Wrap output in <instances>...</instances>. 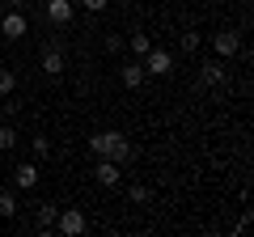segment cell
Wrapping results in <instances>:
<instances>
[{"mask_svg":"<svg viewBox=\"0 0 254 237\" xmlns=\"http://www.w3.org/2000/svg\"><path fill=\"white\" fill-rule=\"evenodd\" d=\"M106 4H110V0H81V9H89V13H102Z\"/></svg>","mask_w":254,"mask_h":237,"instance_id":"cell-21","label":"cell"},{"mask_svg":"<svg viewBox=\"0 0 254 237\" xmlns=\"http://www.w3.org/2000/svg\"><path fill=\"white\" fill-rule=\"evenodd\" d=\"M9 9H26V0H9Z\"/></svg>","mask_w":254,"mask_h":237,"instance_id":"cell-22","label":"cell"},{"mask_svg":"<svg viewBox=\"0 0 254 237\" xmlns=\"http://www.w3.org/2000/svg\"><path fill=\"white\" fill-rule=\"evenodd\" d=\"M43 72H47V76H60V72H64V51H60L55 43L43 51Z\"/></svg>","mask_w":254,"mask_h":237,"instance_id":"cell-11","label":"cell"},{"mask_svg":"<svg viewBox=\"0 0 254 237\" xmlns=\"http://www.w3.org/2000/svg\"><path fill=\"white\" fill-rule=\"evenodd\" d=\"M212 51H216V59L237 55V51H242V34H237V30H220V34H212Z\"/></svg>","mask_w":254,"mask_h":237,"instance_id":"cell-4","label":"cell"},{"mask_svg":"<svg viewBox=\"0 0 254 237\" xmlns=\"http://www.w3.org/2000/svg\"><path fill=\"white\" fill-rule=\"evenodd\" d=\"M119 136H123V131H93L89 136V153L93 157H110V148L119 144Z\"/></svg>","mask_w":254,"mask_h":237,"instance_id":"cell-7","label":"cell"},{"mask_svg":"<svg viewBox=\"0 0 254 237\" xmlns=\"http://www.w3.org/2000/svg\"><path fill=\"white\" fill-rule=\"evenodd\" d=\"M127 199H131V203H144L148 191H144V186H127Z\"/></svg>","mask_w":254,"mask_h":237,"instance_id":"cell-20","label":"cell"},{"mask_svg":"<svg viewBox=\"0 0 254 237\" xmlns=\"http://www.w3.org/2000/svg\"><path fill=\"white\" fill-rule=\"evenodd\" d=\"M9 216H17V195L0 191V220H9Z\"/></svg>","mask_w":254,"mask_h":237,"instance_id":"cell-14","label":"cell"},{"mask_svg":"<svg viewBox=\"0 0 254 237\" xmlns=\"http://www.w3.org/2000/svg\"><path fill=\"white\" fill-rule=\"evenodd\" d=\"M140 64H144L148 76H170L174 72V55L165 51V47H148V51L140 55Z\"/></svg>","mask_w":254,"mask_h":237,"instance_id":"cell-1","label":"cell"},{"mask_svg":"<svg viewBox=\"0 0 254 237\" xmlns=\"http://www.w3.org/2000/svg\"><path fill=\"white\" fill-rule=\"evenodd\" d=\"M199 72H203V85H216V89H220V85H229V72H225V64H220V59H208Z\"/></svg>","mask_w":254,"mask_h":237,"instance_id":"cell-10","label":"cell"},{"mask_svg":"<svg viewBox=\"0 0 254 237\" xmlns=\"http://www.w3.org/2000/svg\"><path fill=\"white\" fill-rule=\"evenodd\" d=\"M199 47H203V34H195V30L182 34V51H199Z\"/></svg>","mask_w":254,"mask_h":237,"instance_id":"cell-19","label":"cell"},{"mask_svg":"<svg viewBox=\"0 0 254 237\" xmlns=\"http://www.w3.org/2000/svg\"><path fill=\"white\" fill-rule=\"evenodd\" d=\"M85 229H89V220H85L81 208H60V216H55V233H64V237H81Z\"/></svg>","mask_w":254,"mask_h":237,"instance_id":"cell-2","label":"cell"},{"mask_svg":"<svg viewBox=\"0 0 254 237\" xmlns=\"http://www.w3.org/2000/svg\"><path fill=\"white\" fill-rule=\"evenodd\" d=\"M93 178H98V186H119L123 165H115L110 157H93Z\"/></svg>","mask_w":254,"mask_h":237,"instance_id":"cell-3","label":"cell"},{"mask_svg":"<svg viewBox=\"0 0 254 237\" xmlns=\"http://www.w3.org/2000/svg\"><path fill=\"white\" fill-rule=\"evenodd\" d=\"M127 47H131V51H136V55H144V51H148V47H153V38H148V34H144V30H136V34L127 38Z\"/></svg>","mask_w":254,"mask_h":237,"instance_id":"cell-15","label":"cell"},{"mask_svg":"<svg viewBox=\"0 0 254 237\" xmlns=\"http://www.w3.org/2000/svg\"><path fill=\"white\" fill-rule=\"evenodd\" d=\"M0 186H4V174H0Z\"/></svg>","mask_w":254,"mask_h":237,"instance_id":"cell-23","label":"cell"},{"mask_svg":"<svg viewBox=\"0 0 254 237\" xmlns=\"http://www.w3.org/2000/svg\"><path fill=\"white\" fill-rule=\"evenodd\" d=\"M43 13H47L51 26H68L72 13H76V4H72V0H43Z\"/></svg>","mask_w":254,"mask_h":237,"instance_id":"cell-5","label":"cell"},{"mask_svg":"<svg viewBox=\"0 0 254 237\" xmlns=\"http://www.w3.org/2000/svg\"><path fill=\"white\" fill-rule=\"evenodd\" d=\"M9 148H17V131L4 123V127H0V153H9Z\"/></svg>","mask_w":254,"mask_h":237,"instance_id":"cell-17","label":"cell"},{"mask_svg":"<svg viewBox=\"0 0 254 237\" xmlns=\"http://www.w3.org/2000/svg\"><path fill=\"white\" fill-rule=\"evenodd\" d=\"M13 186H17V191H34V186H38V165L21 161L17 170H13Z\"/></svg>","mask_w":254,"mask_h":237,"instance_id":"cell-8","label":"cell"},{"mask_svg":"<svg viewBox=\"0 0 254 237\" xmlns=\"http://www.w3.org/2000/svg\"><path fill=\"white\" fill-rule=\"evenodd\" d=\"M13 89H17V72H9V68H0V98H9Z\"/></svg>","mask_w":254,"mask_h":237,"instance_id":"cell-16","label":"cell"},{"mask_svg":"<svg viewBox=\"0 0 254 237\" xmlns=\"http://www.w3.org/2000/svg\"><path fill=\"white\" fill-rule=\"evenodd\" d=\"M30 148H34V157H51V140H47V136H34Z\"/></svg>","mask_w":254,"mask_h":237,"instance_id":"cell-18","label":"cell"},{"mask_svg":"<svg viewBox=\"0 0 254 237\" xmlns=\"http://www.w3.org/2000/svg\"><path fill=\"white\" fill-rule=\"evenodd\" d=\"M119 76H123V85H127V89H140V85L148 81L144 64H136V59H127V64H123V72H119Z\"/></svg>","mask_w":254,"mask_h":237,"instance_id":"cell-9","label":"cell"},{"mask_svg":"<svg viewBox=\"0 0 254 237\" xmlns=\"http://www.w3.org/2000/svg\"><path fill=\"white\" fill-rule=\"evenodd\" d=\"M0 34L4 38H26V9H9L0 17Z\"/></svg>","mask_w":254,"mask_h":237,"instance_id":"cell-6","label":"cell"},{"mask_svg":"<svg viewBox=\"0 0 254 237\" xmlns=\"http://www.w3.org/2000/svg\"><path fill=\"white\" fill-rule=\"evenodd\" d=\"M0 17H4V9H0Z\"/></svg>","mask_w":254,"mask_h":237,"instance_id":"cell-24","label":"cell"},{"mask_svg":"<svg viewBox=\"0 0 254 237\" xmlns=\"http://www.w3.org/2000/svg\"><path fill=\"white\" fill-rule=\"evenodd\" d=\"M55 216H60L55 203H38V233H55Z\"/></svg>","mask_w":254,"mask_h":237,"instance_id":"cell-12","label":"cell"},{"mask_svg":"<svg viewBox=\"0 0 254 237\" xmlns=\"http://www.w3.org/2000/svg\"><path fill=\"white\" fill-rule=\"evenodd\" d=\"M131 153H136V148L127 144V136H119V144L110 148V161H115V165H127V161H131Z\"/></svg>","mask_w":254,"mask_h":237,"instance_id":"cell-13","label":"cell"}]
</instances>
